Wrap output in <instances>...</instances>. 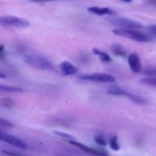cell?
Wrapping results in <instances>:
<instances>
[{
  "label": "cell",
  "instance_id": "cell-1",
  "mask_svg": "<svg viewBox=\"0 0 156 156\" xmlns=\"http://www.w3.org/2000/svg\"><path fill=\"white\" fill-rule=\"evenodd\" d=\"M22 57L26 63L36 69L44 70V71L54 70V66L52 64V62L47 58L41 55L30 52H24L22 53Z\"/></svg>",
  "mask_w": 156,
  "mask_h": 156
},
{
  "label": "cell",
  "instance_id": "cell-2",
  "mask_svg": "<svg viewBox=\"0 0 156 156\" xmlns=\"http://www.w3.org/2000/svg\"><path fill=\"white\" fill-rule=\"evenodd\" d=\"M112 32L117 36L123 37L139 43H149L153 41L149 34H146L136 29L116 28L114 29Z\"/></svg>",
  "mask_w": 156,
  "mask_h": 156
},
{
  "label": "cell",
  "instance_id": "cell-3",
  "mask_svg": "<svg viewBox=\"0 0 156 156\" xmlns=\"http://www.w3.org/2000/svg\"><path fill=\"white\" fill-rule=\"evenodd\" d=\"M0 25L25 28L30 27V24L27 20L21 17L14 15H2L0 16Z\"/></svg>",
  "mask_w": 156,
  "mask_h": 156
},
{
  "label": "cell",
  "instance_id": "cell-4",
  "mask_svg": "<svg viewBox=\"0 0 156 156\" xmlns=\"http://www.w3.org/2000/svg\"><path fill=\"white\" fill-rule=\"evenodd\" d=\"M79 79L82 81L101 83H114L116 79L110 74L104 73H94L91 74H85L79 76Z\"/></svg>",
  "mask_w": 156,
  "mask_h": 156
},
{
  "label": "cell",
  "instance_id": "cell-5",
  "mask_svg": "<svg viewBox=\"0 0 156 156\" xmlns=\"http://www.w3.org/2000/svg\"><path fill=\"white\" fill-rule=\"evenodd\" d=\"M113 25L118 26V28H127V29H138L143 27V24L139 21L130 19L127 18H113L110 21Z\"/></svg>",
  "mask_w": 156,
  "mask_h": 156
},
{
  "label": "cell",
  "instance_id": "cell-6",
  "mask_svg": "<svg viewBox=\"0 0 156 156\" xmlns=\"http://www.w3.org/2000/svg\"><path fill=\"white\" fill-rule=\"evenodd\" d=\"M0 140L9 145L16 146L19 149H25L27 148V144L23 140H21V139L10 135L9 133H6L5 132L2 131V129H0Z\"/></svg>",
  "mask_w": 156,
  "mask_h": 156
},
{
  "label": "cell",
  "instance_id": "cell-7",
  "mask_svg": "<svg viewBox=\"0 0 156 156\" xmlns=\"http://www.w3.org/2000/svg\"><path fill=\"white\" fill-rule=\"evenodd\" d=\"M69 143L73 146H76L78 149H79L80 150L83 151L85 153L88 154L92 156H109L108 152H105V151L99 150V149H94V148L89 147V146H86V145L83 144V143H80V142H78L77 140H72L69 141Z\"/></svg>",
  "mask_w": 156,
  "mask_h": 156
},
{
  "label": "cell",
  "instance_id": "cell-8",
  "mask_svg": "<svg viewBox=\"0 0 156 156\" xmlns=\"http://www.w3.org/2000/svg\"><path fill=\"white\" fill-rule=\"evenodd\" d=\"M127 62L133 73H139L142 71V62L136 53H130L127 57Z\"/></svg>",
  "mask_w": 156,
  "mask_h": 156
},
{
  "label": "cell",
  "instance_id": "cell-9",
  "mask_svg": "<svg viewBox=\"0 0 156 156\" xmlns=\"http://www.w3.org/2000/svg\"><path fill=\"white\" fill-rule=\"evenodd\" d=\"M59 70H60L61 73L66 76L76 75L78 73V71H79L78 68L74 64H73L69 61L67 60H65L61 62L60 65H59Z\"/></svg>",
  "mask_w": 156,
  "mask_h": 156
},
{
  "label": "cell",
  "instance_id": "cell-10",
  "mask_svg": "<svg viewBox=\"0 0 156 156\" xmlns=\"http://www.w3.org/2000/svg\"><path fill=\"white\" fill-rule=\"evenodd\" d=\"M88 12L94 15H115V11L110 8L107 7H98V6H92L88 8Z\"/></svg>",
  "mask_w": 156,
  "mask_h": 156
},
{
  "label": "cell",
  "instance_id": "cell-11",
  "mask_svg": "<svg viewBox=\"0 0 156 156\" xmlns=\"http://www.w3.org/2000/svg\"><path fill=\"white\" fill-rule=\"evenodd\" d=\"M92 53L94 55L98 56L101 59V60L103 62H105V63H109V62H111L112 61V59H111V57L110 56V55L108 53H107L105 51H102V50H99V49L93 48Z\"/></svg>",
  "mask_w": 156,
  "mask_h": 156
},
{
  "label": "cell",
  "instance_id": "cell-12",
  "mask_svg": "<svg viewBox=\"0 0 156 156\" xmlns=\"http://www.w3.org/2000/svg\"><path fill=\"white\" fill-rule=\"evenodd\" d=\"M111 50H112L113 53L117 56H121V57H125L126 56V50H125L124 47L120 44H115L112 45L111 47Z\"/></svg>",
  "mask_w": 156,
  "mask_h": 156
},
{
  "label": "cell",
  "instance_id": "cell-13",
  "mask_svg": "<svg viewBox=\"0 0 156 156\" xmlns=\"http://www.w3.org/2000/svg\"><path fill=\"white\" fill-rule=\"evenodd\" d=\"M126 97H127L128 98L130 99L133 102L136 104H138V105H144L147 102V101L144 98L141 97V96H139L136 95V94H132V93H129L128 92L126 93Z\"/></svg>",
  "mask_w": 156,
  "mask_h": 156
},
{
  "label": "cell",
  "instance_id": "cell-14",
  "mask_svg": "<svg viewBox=\"0 0 156 156\" xmlns=\"http://www.w3.org/2000/svg\"><path fill=\"white\" fill-rule=\"evenodd\" d=\"M0 91H3V92H22V88H19V87L15 86H9V85H0Z\"/></svg>",
  "mask_w": 156,
  "mask_h": 156
},
{
  "label": "cell",
  "instance_id": "cell-15",
  "mask_svg": "<svg viewBox=\"0 0 156 156\" xmlns=\"http://www.w3.org/2000/svg\"><path fill=\"white\" fill-rule=\"evenodd\" d=\"M108 94L114 96H126L127 91L119 87H112V88L108 89Z\"/></svg>",
  "mask_w": 156,
  "mask_h": 156
},
{
  "label": "cell",
  "instance_id": "cell-16",
  "mask_svg": "<svg viewBox=\"0 0 156 156\" xmlns=\"http://www.w3.org/2000/svg\"><path fill=\"white\" fill-rule=\"evenodd\" d=\"M110 148L114 151H119L120 149V146L118 143V137L117 136H113L110 138L108 141Z\"/></svg>",
  "mask_w": 156,
  "mask_h": 156
},
{
  "label": "cell",
  "instance_id": "cell-17",
  "mask_svg": "<svg viewBox=\"0 0 156 156\" xmlns=\"http://www.w3.org/2000/svg\"><path fill=\"white\" fill-rule=\"evenodd\" d=\"M140 83L143 84V85H147V86L156 88V77L145 78V79L140 80Z\"/></svg>",
  "mask_w": 156,
  "mask_h": 156
},
{
  "label": "cell",
  "instance_id": "cell-18",
  "mask_svg": "<svg viewBox=\"0 0 156 156\" xmlns=\"http://www.w3.org/2000/svg\"><path fill=\"white\" fill-rule=\"evenodd\" d=\"M94 142H95L98 145H99V146H107V145H108V142H107L106 139L105 138L104 136L101 135V134L96 135L95 136H94Z\"/></svg>",
  "mask_w": 156,
  "mask_h": 156
},
{
  "label": "cell",
  "instance_id": "cell-19",
  "mask_svg": "<svg viewBox=\"0 0 156 156\" xmlns=\"http://www.w3.org/2000/svg\"><path fill=\"white\" fill-rule=\"evenodd\" d=\"M54 134L55 135L61 137V138L64 139L66 140H68L69 142L72 141V140H75V138L73 136L69 135L68 133H62L60 132V131H54Z\"/></svg>",
  "mask_w": 156,
  "mask_h": 156
},
{
  "label": "cell",
  "instance_id": "cell-20",
  "mask_svg": "<svg viewBox=\"0 0 156 156\" xmlns=\"http://www.w3.org/2000/svg\"><path fill=\"white\" fill-rule=\"evenodd\" d=\"M142 73H143V75L150 76V77H156V68L146 69Z\"/></svg>",
  "mask_w": 156,
  "mask_h": 156
},
{
  "label": "cell",
  "instance_id": "cell-21",
  "mask_svg": "<svg viewBox=\"0 0 156 156\" xmlns=\"http://www.w3.org/2000/svg\"><path fill=\"white\" fill-rule=\"evenodd\" d=\"M14 124L9 120L0 118V127L1 128H12Z\"/></svg>",
  "mask_w": 156,
  "mask_h": 156
},
{
  "label": "cell",
  "instance_id": "cell-22",
  "mask_svg": "<svg viewBox=\"0 0 156 156\" xmlns=\"http://www.w3.org/2000/svg\"><path fill=\"white\" fill-rule=\"evenodd\" d=\"M148 31L149 33V36L153 39L156 38V24H152L148 27Z\"/></svg>",
  "mask_w": 156,
  "mask_h": 156
},
{
  "label": "cell",
  "instance_id": "cell-23",
  "mask_svg": "<svg viewBox=\"0 0 156 156\" xmlns=\"http://www.w3.org/2000/svg\"><path fill=\"white\" fill-rule=\"evenodd\" d=\"M2 152L9 156H25V155H21V154L17 153V152H11V151H8V150H2Z\"/></svg>",
  "mask_w": 156,
  "mask_h": 156
},
{
  "label": "cell",
  "instance_id": "cell-24",
  "mask_svg": "<svg viewBox=\"0 0 156 156\" xmlns=\"http://www.w3.org/2000/svg\"><path fill=\"white\" fill-rule=\"evenodd\" d=\"M4 49H5L4 45H2V44H0V54H1L3 51H4Z\"/></svg>",
  "mask_w": 156,
  "mask_h": 156
},
{
  "label": "cell",
  "instance_id": "cell-25",
  "mask_svg": "<svg viewBox=\"0 0 156 156\" xmlns=\"http://www.w3.org/2000/svg\"><path fill=\"white\" fill-rule=\"evenodd\" d=\"M5 78H6V75L0 72V79H5Z\"/></svg>",
  "mask_w": 156,
  "mask_h": 156
}]
</instances>
